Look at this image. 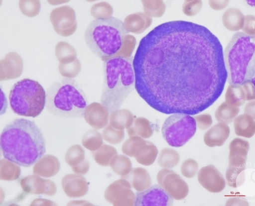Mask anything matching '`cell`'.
<instances>
[{"label":"cell","mask_w":255,"mask_h":206,"mask_svg":"<svg viewBox=\"0 0 255 206\" xmlns=\"http://www.w3.org/2000/svg\"><path fill=\"white\" fill-rule=\"evenodd\" d=\"M223 49L201 25L176 20L155 27L133 57L135 89L155 110L197 115L220 97L227 82Z\"/></svg>","instance_id":"1"},{"label":"cell","mask_w":255,"mask_h":206,"mask_svg":"<svg viewBox=\"0 0 255 206\" xmlns=\"http://www.w3.org/2000/svg\"><path fill=\"white\" fill-rule=\"evenodd\" d=\"M1 148L5 159L15 165L29 167L40 160L46 152V142L34 121L15 119L4 128Z\"/></svg>","instance_id":"2"},{"label":"cell","mask_w":255,"mask_h":206,"mask_svg":"<svg viewBox=\"0 0 255 206\" xmlns=\"http://www.w3.org/2000/svg\"><path fill=\"white\" fill-rule=\"evenodd\" d=\"M131 57H114L104 62V81L101 104L110 113L120 109L135 88Z\"/></svg>","instance_id":"3"},{"label":"cell","mask_w":255,"mask_h":206,"mask_svg":"<svg viewBox=\"0 0 255 206\" xmlns=\"http://www.w3.org/2000/svg\"><path fill=\"white\" fill-rule=\"evenodd\" d=\"M128 34L125 23L111 16L93 20L86 29L84 39L90 50L103 59L118 54Z\"/></svg>","instance_id":"4"},{"label":"cell","mask_w":255,"mask_h":206,"mask_svg":"<svg viewBox=\"0 0 255 206\" xmlns=\"http://www.w3.org/2000/svg\"><path fill=\"white\" fill-rule=\"evenodd\" d=\"M88 103L82 88L72 78L58 80L46 92L47 109L53 115L63 118L84 117Z\"/></svg>","instance_id":"5"},{"label":"cell","mask_w":255,"mask_h":206,"mask_svg":"<svg viewBox=\"0 0 255 206\" xmlns=\"http://www.w3.org/2000/svg\"><path fill=\"white\" fill-rule=\"evenodd\" d=\"M223 55L230 85L242 86L255 80V36L235 33Z\"/></svg>","instance_id":"6"},{"label":"cell","mask_w":255,"mask_h":206,"mask_svg":"<svg viewBox=\"0 0 255 206\" xmlns=\"http://www.w3.org/2000/svg\"><path fill=\"white\" fill-rule=\"evenodd\" d=\"M10 106L14 113L35 117L46 104V93L38 82L24 79L14 84L9 94Z\"/></svg>","instance_id":"7"},{"label":"cell","mask_w":255,"mask_h":206,"mask_svg":"<svg viewBox=\"0 0 255 206\" xmlns=\"http://www.w3.org/2000/svg\"><path fill=\"white\" fill-rule=\"evenodd\" d=\"M196 120L190 115L177 113L172 114L165 120L162 134L172 147L180 148L186 144L196 133Z\"/></svg>","instance_id":"8"},{"label":"cell","mask_w":255,"mask_h":206,"mask_svg":"<svg viewBox=\"0 0 255 206\" xmlns=\"http://www.w3.org/2000/svg\"><path fill=\"white\" fill-rule=\"evenodd\" d=\"M158 184L174 200L185 199L189 191L187 183L181 176L169 169H163L157 175Z\"/></svg>","instance_id":"9"},{"label":"cell","mask_w":255,"mask_h":206,"mask_svg":"<svg viewBox=\"0 0 255 206\" xmlns=\"http://www.w3.org/2000/svg\"><path fill=\"white\" fill-rule=\"evenodd\" d=\"M105 198L114 206H133L136 195L131 190L130 183L125 179L115 181L107 188Z\"/></svg>","instance_id":"10"},{"label":"cell","mask_w":255,"mask_h":206,"mask_svg":"<svg viewBox=\"0 0 255 206\" xmlns=\"http://www.w3.org/2000/svg\"><path fill=\"white\" fill-rule=\"evenodd\" d=\"M50 19L55 31L60 35L69 36L76 31L78 24L76 13L69 6H64L53 10Z\"/></svg>","instance_id":"11"},{"label":"cell","mask_w":255,"mask_h":206,"mask_svg":"<svg viewBox=\"0 0 255 206\" xmlns=\"http://www.w3.org/2000/svg\"><path fill=\"white\" fill-rule=\"evenodd\" d=\"M173 199L159 185L149 187L136 195V206H172Z\"/></svg>","instance_id":"12"},{"label":"cell","mask_w":255,"mask_h":206,"mask_svg":"<svg viewBox=\"0 0 255 206\" xmlns=\"http://www.w3.org/2000/svg\"><path fill=\"white\" fill-rule=\"evenodd\" d=\"M198 181L210 193L219 194L226 187L223 175L213 165L201 168L198 172Z\"/></svg>","instance_id":"13"},{"label":"cell","mask_w":255,"mask_h":206,"mask_svg":"<svg viewBox=\"0 0 255 206\" xmlns=\"http://www.w3.org/2000/svg\"><path fill=\"white\" fill-rule=\"evenodd\" d=\"M229 166L246 168L250 143L245 139L236 138L229 145Z\"/></svg>","instance_id":"14"},{"label":"cell","mask_w":255,"mask_h":206,"mask_svg":"<svg viewBox=\"0 0 255 206\" xmlns=\"http://www.w3.org/2000/svg\"><path fill=\"white\" fill-rule=\"evenodd\" d=\"M109 112L108 109L98 103H94L88 105L84 118L88 124L95 129H101L109 124Z\"/></svg>","instance_id":"15"},{"label":"cell","mask_w":255,"mask_h":206,"mask_svg":"<svg viewBox=\"0 0 255 206\" xmlns=\"http://www.w3.org/2000/svg\"><path fill=\"white\" fill-rule=\"evenodd\" d=\"M66 195L76 198L85 196L88 191V185L83 176L78 174H69L65 176L62 182Z\"/></svg>","instance_id":"16"},{"label":"cell","mask_w":255,"mask_h":206,"mask_svg":"<svg viewBox=\"0 0 255 206\" xmlns=\"http://www.w3.org/2000/svg\"><path fill=\"white\" fill-rule=\"evenodd\" d=\"M230 128L227 124L218 123L205 134L204 141L209 148L222 146L229 138Z\"/></svg>","instance_id":"17"},{"label":"cell","mask_w":255,"mask_h":206,"mask_svg":"<svg viewBox=\"0 0 255 206\" xmlns=\"http://www.w3.org/2000/svg\"><path fill=\"white\" fill-rule=\"evenodd\" d=\"M124 23L129 33L140 34L151 25L152 18L145 12H139L129 14Z\"/></svg>","instance_id":"18"},{"label":"cell","mask_w":255,"mask_h":206,"mask_svg":"<svg viewBox=\"0 0 255 206\" xmlns=\"http://www.w3.org/2000/svg\"><path fill=\"white\" fill-rule=\"evenodd\" d=\"M124 178L130 183L131 187L138 193L143 192L151 187L152 184L151 176L143 168L132 169L131 172Z\"/></svg>","instance_id":"19"},{"label":"cell","mask_w":255,"mask_h":206,"mask_svg":"<svg viewBox=\"0 0 255 206\" xmlns=\"http://www.w3.org/2000/svg\"><path fill=\"white\" fill-rule=\"evenodd\" d=\"M235 134L247 138L253 137L255 132V117L245 113L237 116L234 121Z\"/></svg>","instance_id":"20"},{"label":"cell","mask_w":255,"mask_h":206,"mask_svg":"<svg viewBox=\"0 0 255 206\" xmlns=\"http://www.w3.org/2000/svg\"><path fill=\"white\" fill-rule=\"evenodd\" d=\"M222 19L223 25L228 30L237 32L243 29L245 16L239 9L231 8L224 12Z\"/></svg>","instance_id":"21"},{"label":"cell","mask_w":255,"mask_h":206,"mask_svg":"<svg viewBox=\"0 0 255 206\" xmlns=\"http://www.w3.org/2000/svg\"><path fill=\"white\" fill-rule=\"evenodd\" d=\"M128 134L130 137L138 136L143 139L151 138L154 132L152 123L144 117H139L134 121L132 125L127 129Z\"/></svg>","instance_id":"22"},{"label":"cell","mask_w":255,"mask_h":206,"mask_svg":"<svg viewBox=\"0 0 255 206\" xmlns=\"http://www.w3.org/2000/svg\"><path fill=\"white\" fill-rule=\"evenodd\" d=\"M158 154L156 146L151 142L146 141V143L137 151L134 157L139 164L149 166L155 163Z\"/></svg>","instance_id":"23"},{"label":"cell","mask_w":255,"mask_h":206,"mask_svg":"<svg viewBox=\"0 0 255 206\" xmlns=\"http://www.w3.org/2000/svg\"><path fill=\"white\" fill-rule=\"evenodd\" d=\"M134 116L128 109H118L111 113L110 125L114 128L124 130L128 129L134 121Z\"/></svg>","instance_id":"24"},{"label":"cell","mask_w":255,"mask_h":206,"mask_svg":"<svg viewBox=\"0 0 255 206\" xmlns=\"http://www.w3.org/2000/svg\"><path fill=\"white\" fill-rule=\"evenodd\" d=\"M240 112V108L233 106L224 102L217 109L215 117L219 123L230 124L234 122Z\"/></svg>","instance_id":"25"},{"label":"cell","mask_w":255,"mask_h":206,"mask_svg":"<svg viewBox=\"0 0 255 206\" xmlns=\"http://www.w3.org/2000/svg\"><path fill=\"white\" fill-rule=\"evenodd\" d=\"M225 98L228 104L238 107L242 106L247 101L245 92L241 85H230Z\"/></svg>","instance_id":"26"},{"label":"cell","mask_w":255,"mask_h":206,"mask_svg":"<svg viewBox=\"0 0 255 206\" xmlns=\"http://www.w3.org/2000/svg\"><path fill=\"white\" fill-rule=\"evenodd\" d=\"M159 166L163 169H172L179 163L178 153L171 148H165L159 153L158 159Z\"/></svg>","instance_id":"27"},{"label":"cell","mask_w":255,"mask_h":206,"mask_svg":"<svg viewBox=\"0 0 255 206\" xmlns=\"http://www.w3.org/2000/svg\"><path fill=\"white\" fill-rule=\"evenodd\" d=\"M110 166L117 174L125 177L128 175L132 169L130 159L123 155H116L112 159Z\"/></svg>","instance_id":"28"},{"label":"cell","mask_w":255,"mask_h":206,"mask_svg":"<svg viewBox=\"0 0 255 206\" xmlns=\"http://www.w3.org/2000/svg\"><path fill=\"white\" fill-rule=\"evenodd\" d=\"M118 155L117 150L114 147L104 144L97 151L93 153V156L99 165L103 167L110 166L112 159Z\"/></svg>","instance_id":"29"},{"label":"cell","mask_w":255,"mask_h":206,"mask_svg":"<svg viewBox=\"0 0 255 206\" xmlns=\"http://www.w3.org/2000/svg\"><path fill=\"white\" fill-rule=\"evenodd\" d=\"M246 168L229 166L226 173L228 185L237 188L243 186L246 181Z\"/></svg>","instance_id":"30"},{"label":"cell","mask_w":255,"mask_h":206,"mask_svg":"<svg viewBox=\"0 0 255 206\" xmlns=\"http://www.w3.org/2000/svg\"><path fill=\"white\" fill-rule=\"evenodd\" d=\"M82 144L88 150L92 152L97 151L103 144V137L97 130H90L84 135Z\"/></svg>","instance_id":"31"},{"label":"cell","mask_w":255,"mask_h":206,"mask_svg":"<svg viewBox=\"0 0 255 206\" xmlns=\"http://www.w3.org/2000/svg\"><path fill=\"white\" fill-rule=\"evenodd\" d=\"M144 11L151 18H160L166 11V5L163 1H142Z\"/></svg>","instance_id":"32"},{"label":"cell","mask_w":255,"mask_h":206,"mask_svg":"<svg viewBox=\"0 0 255 206\" xmlns=\"http://www.w3.org/2000/svg\"><path fill=\"white\" fill-rule=\"evenodd\" d=\"M84 150L79 145H75L68 150L66 155L67 164L72 167L76 166L85 160Z\"/></svg>","instance_id":"33"},{"label":"cell","mask_w":255,"mask_h":206,"mask_svg":"<svg viewBox=\"0 0 255 206\" xmlns=\"http://www.w3.org/2000/svg\"><path fill=\"white\" fill-rule=\"evenodd\" d=\"M146 143L143 138L138 136L130 137L122 147L123 153L129 157H134L137 151Z\"/></svg>","instance_id":"34"},{"label":"cell","mask_w":255,"mask_h":206,"mask_svg":"<svg viewBox=\"0 0 255 206\" xmlns=\"http://www.w3.org/2000/svg\"><path fill=\"white\" fill-rule=\"evenodd\" d=\"M102 137L105 140L112 144H118L124 140L125 131L116 129L110 124L103 130Z\"/></svg>","instance_id":"35"},{"label":"cell","mask_w":255,"mask_h":206,"mask_svg":"<svg viewBox=\"0 0 255 206\" xmlns=\"http://www.w3.org/2000/svg\"><path fill=\"white\" fill-rule=\"evenodd\" d=\"M199 172V165L197 162L193 159H188L184 161L181 166V172L184 177L192 179Z\"/></svg>","instance_id":"36"},{"label":"cell","mask_w":255,"mask_h":206,"mask_svg":"<svg viewBox=\"0 0 255 206\" xmlns=\"http://www.w3.org/2000/svg\"><path fill=\"white\" fill-rule=\"evenodd\" d=\"M203 7V2L201 0L185 1L182 6L183 13L189 17L196 16Z\"/></svg>","instance_id":"37"},{"label":"cell","mask_w":255,"mask_h":206,"mask_svg":"<svg viewBox=\"0 0 255 206\" xmlns=\"http://www.w3.org/2000/svg\"><path fill=\"white\" fill-rule=\"evenodd\" d=\"M197 126L201 130H206L212 125L213 120L212 116L208 113H203L194 116Z\"/></svg>","instance_id":"38"},{"label":"cell","mask_w":255,"mask_h":206,"mask_svg":"<svg viewBox=\"0 0 255 206\" xmlns=\"http://www.w3.org/2000/svg\"><path fill=\"white\" fill-rule=\"evenodd\" d=\"M255 16L249 14L245 16V22L243 28V33L250 36H255Z\"/></svg>","instance_id":"39"},{"label":"cell","mask_w":255,"mask_h":206,"mask_svg":"<svg viewBox=\"0 0 255 206\" xmlns=\"http://www.w3.org/2000/svg\"><path fill=\"white\" fill-rule=\"evenodd\" d=\"M245 92L246 100L253 101L255 99V80L246 82L242 85Z\"/></svg>","instance_id":"40"},{"label":"cell","mask_w":255,"mask_h":206,"mask_svg":"<svg viewBox=\"0 0 255 206\" xmlns=\"http://www.w3.org/2000/svg\"><path fill=\"white\" fill-rule=\"evenodd\" d=\"M209 5L213 9L221 10L226 8L229 5V0H211L208 1Z\"/></svg>","instance_id":"41"},{"label":"cell","mask_w":255,"mask_h":206,"mask_svg":"<svg viewBox=\"0 0 255 206\" xmlns=\"http://www.w3.org/2000/svg\"><path fill=\"white\" fill-rule=\"evenodd\" d=\"M90 165L87 160H84L79 165L72 167V170L74 173L81 175H85L89 170Z\"/></svg>","instance_id":"42"},{"label":"cell","mask_w":255,"mask_h":206,"mask_svg":"<svg viewBox=\"0 0 255 206\" xmlns=\"http://www.w3.org/2000/svg\"><path fill=\"white\" fill-rule=\"evenodd\" d=\"M226 206H249V204L246 199L243 197H235L229 199L227 201Z\"/></svg>","instance_id":"43"},{"label":"cell","mask_w":255,"mask_h":206,"mask_svg":"<svg viewBox=\"0 0 255 206\" xmlns=\"http://www.w3.org/2000/svg\"><path fill=\"white\" fill-rule=\"evenodd\" d=\"M245 113L249 114L255 117V102L251 101L247 104L245 108Z\"/></svg>","instance_id":"44"},{"label":"cell","mask_w":255,"mask_h":206,"mask_svg":"<svg viewBox=\"0 0 255 206\" xmlns=\"http://www.w3.org/2000/svg\"><path fill=\"white\" fill-rule=\"evenodd\" d=\"M1 115L5 112L7 108V100L3 91L1 89Z\"/></svg>","instance_id":"45"},{"label":"cell","mask_w":255,"mask_h":206,"mask_svg":"<svg viewBox=\"0 0 255 206\" xmlns=\"http://www.w3.org/2000/svg\"><path fill=\"white\" fill-rule=\"evenodd\" d=\"M73 204L72 205H92V204L89 203L88 202L85 201H73L72 202Z\"/></svg>","instance_id":"46"},{"label":"cell","mask_w":255,"mask_h":206,"mask_svg":"<svg viewBox=\"0 0 255 206\" xmlns=\"http://www.w3.org/2000/svg\"><path fill=\"white\" fill-rule=\"evenodd\" d=\"M255 1H247V3L249 4V5L251 6H254L255 5Z\"/></svg>","instance_id":"47"}]
</instances>
